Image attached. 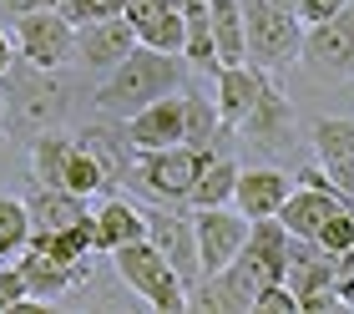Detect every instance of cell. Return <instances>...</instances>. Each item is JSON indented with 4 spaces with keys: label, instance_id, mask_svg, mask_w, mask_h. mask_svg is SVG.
Masks as SVG:
<instances>
[{
    "label": "cell",
    "instance_id": "6da1fadb",
    "mask_svg": "<svg viewBox=\"0 0 354 314\" xmlns=\"http://www.w3.org/2000/svg\"><path fill=\"white\" fill-rule=\"evenodd\" d=\"M6 91V132L10 137H41L71 117L76 107V76L66 66H36L15 56V66L0 76Z\"/></svg>",
    "mask_w": 354,
    "mask_h": 314
},
{
    "label": "cell",
    "instance_id": "7a4b0ae2",
    "mask_svg": "<svg viewBox=\"0 0 354 314\" xmlns=\"http://www.w3.org/2000/svg\"><path fill=\"white\" fill-rule=\"evenodd\" d=\"M187 56H172V51H152V46H137L127 61H117L111 71L91 87V107L106 112V117H132V112L152 107L157 96H172L183 91L187 81Z\"/></svg>",
    "mask_w": 354,
    "mask_h": 314
},
{
    "label": "cell",
    "instance_id": "3957f363",
    "mask_svg": "<svg viewBox=\"0 0 354 314\" xmlns=\"http://www.w3.org/2000/svg\"><path fill=\"white\" fill-rule=\"evenodd\" d=\"M111 263H117L122 284L132 289L137 299H147L152 309H162V314H183L187 309V279L162 259V249H157L152 238H137V243H127V249H117Z\"/></svg>",
    "mask_w": 354,
    "mask_h": 314
},
{
    "label": "cell",
    "instance_id": "277c9868",
    "mask_svg": "<svg viewBox=\"0 0 354 314\" xmlns=\"http://www.w3.org/2000/svg\"><path fill=\"white\" fill-rule=\"evenodd\" d=\"M207 157H213L207 147H187V142L162 147V152H142L127 188H137L147 203L187 208V193H192V183H198V173L207 168Z\"/></svg>",
    "mask_w": 354,
    "mask_h": 314
},
{
    "label": "cell",
    "instance_id": "5b68a950",
    "mask_svg": "<svg viewBox=\"0 0 354 314\" xmlns=\"http://www.w3.org/2000/svg\"><path fill=\"white\" fill-rule=\"evenodd\" d=\"M243 21H248V61H259L263 71L288 66L304 51L299 10H283V6H273V0H243Z\"/></svg>",
    "mask_w": 354,
    "mask_h": 314
},
{
    "label": "cell",
    "instance_id": "8992f818",
    "mask_svg": "<svg viewBox=\"0 0 354 314\" xmlns=\"http://www.w3.org/2000/svg\"><path fill=\"white\" fill-rule=\"evenodd\" d=\"M299 61L314 81H349L354 76V0L344 10H334L329 21L304 26Z\"/></svg>",
    "mask_w": 354,
    "mask_h": 314
},
{
    "label": "cell",
    "instance_id": "52a82bcc",
    "mask_svg": "<svg viewBox=\"0 0 354 314\" xmlns=\"http://www.w3.org/2000/svg\"><path fill=\"white\" fill-rule=\"evenodd\" d=\"M15 51L36 66H71L76 61V21H66V10L15 15Z\"/></svg>",
    "mask_w": 354,
    "mask_h": 314
},
{
    "label": "cell",
    "instance_id": "ba28073f",
    "mask_svg": "<svg viewBox=\"0 0 354 314\" xmlns=\"http://www.w3.org/2000/svg\"><path fill=\"white\" fill-rule=\"evenodd\" d=\"M76 142L86 147V152L102 162V173H106V193H117L132 183V168H137V147L132 137H127V117H106V112H96L91 107V122H82L71 132Z\"/></svg>",
    "mask_w": 354,
    "mask_h": 314
},
{
    "label": "cell",
    "instance_id": "9c48e42d",
    "mask_svg": "<svg viewBox=\"0 0 354 314\" xmlns=\"http://www.w3.org/2000/svg\"><path fill=\"white\" fill-rule=\"evenodd\" d=\"M192 228H198L203 274H218V269H228V263L243 254L253 218H243L233 203H223V208H192Z\"/></svg>",
    "mask_w": 354,
    "mask_h": 314
},
{
    "label": "cell",
    "instance_id": "30bf717a",
    "mask_svg": "<svg viewBox=\"0 0 354 314\" xmlns=\"http://www.w3.org/2000/svg\"><path fill=\"white\" fill-rule=\"evenodd\" d=\"M147 238L162 249V259L172 263L177 274L187 279H203V259H198V228H192V208H167V203H152L147 208Z\"/></svg>",
    "mask_w": 354,
    "mask_h": 314
},
{
    "label": "cell",
    "instance_id": "8fae6325",
    "mask_svg": "<svg viewBox=\"0 0 354 314\" xmlns=\"http://www.w3.org/2000/svg\"><path fill=\"white\" fill-rule=\"evenodd\" d=\"M137 26L127 15H106V21H86L76 26V61L91 66V71H111L117 61H127L137 51Z\"/></svg>",
    "mask_w": 354,
    "mask_h": 314
},
{
    "label": "cell",
    "instance_id": "7c38bea8",
    "mask_svg": "<svg viewBox=\"0 0 354 314\" xmlns=\"http://www.w3.org/2000/svg\"><path fill=\"white\" fill-rule=\"evenodd\" d=\"M314 162L334 177V193L354 208V117L314 122Z\"/></svg>",
    "mask_w": 354,
    "mask_h": 314
},
{
    "label": "cell",
    "instance_id": "4fadbf2b",
    "mask_svg": "<svg viewBox=\"0 0 354 314\" xmlns=\"http://www.w3.org/2000/svg\"><path fill=\"white\" fill-rule=\"evenodd\" d=\"M127 137H132L137 157L142 152H162V147H177V142H183V91L157 96L152 107L132 112V117H127Z\"/></svg>",
    "mask_w": 354,
    "mask_h": 314
},
{
    "label": "cell",
    "instance_id": "5bb4252c",
    "mask_svg": "<svg viewBox=\"0 0 354 314\" xmlns=\"http://www.w3.org/2000/svg\"><path fill=\"white\" fill-rule=\"evenodd\" d=\"M288 193H294V177L288 173H279V168H243L238 173V188H233V208L243 213V218H279Z\"/></svg>",
    "mask_w": 354,
    "mask_h": 314
},
{
    "label": "cell",
    "instance_id": "9a60e30c",
    "mask_svg": "<svg viewBox=\"0 0 354 314\" xmlns=\"http://www.w3.org/2000/svg\"><path fill=\"white\" fill-rule=\"evenodd\" d=\"M263 91H268V71H263L259 61L223 66V71H218V112H223V122L238 132V127H243V117L259 107Z\"/></svg>",
    "mask_w": 354,
    "mask_h": 314
},
{
    "label": "cell",
    "instance_id": "2e32d148",
    "mask_svg": "<svg viewBox=\"0 0 354 314\" xmlns=\"http://www.w3.org/2000/svg\"><path fill=\"white\" fill-rule=\"evenodd\" d=\"M91 218H96V249L102 254H117V249H127V243L147 238V208L127 203V198H117V193H102V203H96Z\"/></svg>",
    "mask_w": 354,
    "mask_h": 314
},
{
    "label": "cell",
    "instance_id": "e0dca14e",
    "mask_svg": "<svg viewBox=\"0 0 354 314\" xmlns=\"http://www.w3.org/2000/svg\"><path fill=\"white\" fill-rule=\"evenodd\" d=\"M344 208V198L339 193H329V188H304V183H294V193H288V203L279 208V218H283V228L294 238H319V228H324L334 213Z\"/></svg>",
    "mask_w": 354,
    "mask_h": 314
},
{
    "label": "cell",
    "instance_id": "ac0fdd59",
    "mask_svg": "<svg viewBox=\"0 0 354 314\" xmlns=\"http://www.w3.org/2000/svg\"><path fill=\"white\" fill-rule=\"evenodd\" d=\"M91 198L82 193H71V188H51V183H36L26 193V208H30V223H36V234H61V228H71V223H82L86 218V208Z\"/></svg>",
    "mask_w": 354,
    "mask_h": 314
},
{
    "label": "cell",
    "instance_id": "d6986e66",
    "mask_svg": "<svg viewBox=\"0 0 354 314\" xmlns=\"http://www.w3.org/2000/svg\"><path fill=\"white\" fill-rule=\"evenodd\" d=\"M15 263H21V274H26V289L36 294V299H46V304H56V299H66V294L82 284L76 279V269L71 263H61L56 254H46V249H36V243H26L21 254H15Z\"/></svg>",
    "mask_w": 354,
    "mask_h": 314
},
{
    "label": "cell",
    "instance_id": "ffe728a7",
    "mask_svg": "<svg viewBox=\"0 0 354 314\" xmlns=\"http://www.w3.org/2000/svg\"><path fill=\"white\" fill-rule=\"evenodd\" d=\"M238 132H243L248 142L268 147V152H279V147L294 137V107H288V96L268 81V91L259 96V107H253L248 117H243V127H238Z\"/></svg>",
    "mask_w": 354,
    "mask_h": 314
},
{
    "label": "cell",
    "instance_id": "44dd1931",
    "mask_svg": "<svg viewBox=\"0 0 354 314\" xmlns=\"http://www.w3.org/2000/svg\"><path fill=\"white\" fill-rule=\"evenodd\" d=\"M288 284L299 289V299H304V294H324V289H334V284H339L334 254L319 249L314 238H294V243H288Z\"/></svg>",
    "mask_w": 354,
    "mask_h": 314
},
{
    "label": "cell",
    "instance_id": "7402d4cb",
    "mask_svg": "<svg viewBox=\"0 0 354 314\" xmlns=\"http://www.w3.org/2000/svg\"><path fill=\"white\" fill-rule=\"evenodd\" d=\"M228 122H223L218 102H207L198 91H183V142L187 147H207V152H223V137H228Z\"/></svg>",
    "mask_w": 354,
    "mask_h": 314
},
{
    "label": "cell",
    "instance_id": "603a6c76",
    "mask_svg": "<svg viewBox=\"0 0 354 314\" xmlns=\"http://www.w3.org/2000/svg\"><path fill=\"white\" fill-rule=\"evenodd\" d=\"M213 10V46H218V61L223 66H238L248 61V21H243V0H207ZM218 66V71H223Z\"/></svg>",
    "mask_w": 354,
    "mask_h": 314
},
{
    "label": "cell",
    "instance_id": "cb8c5ba5",
    "mask_svg": "<svg viewBox=\"0 0 354 314\" xmlns=\"http://www.w3.org/2000/svg\"><path fill=\"white\" fill-rule=\"evenodd\" d=\"M71 152H76V137H71V132H61V127L30 137V177H36V183H51V188H66Z\"/></svg>",
    "mask_w": 354,
    "mask_h": 314
},
{
    "label": "cell",
    "instance_id": "d4e9b609",
    "mask_svg": "<svg viewBox=\"0 0 354 314\" xmlns=\"http://www.w3.org/2000/svg\"><path fill=\"white\" fill-rule=\"evenodd\" d=\"M183 21H187V41H183V56L192 71H213L218 76V46H213V10L207 0H187L183 6Z\"/></svg>",
    "mask_w": 354,
    "mask_h": 314
},
{
    "label": "cell",
    "instance_id": "484cf974",
    "mask_svg": "<svg viewBox=\"0 0 354 314\" xmlns=\"http://www.w3.org/2000/svg\"><path fill=\"white\" fill-rule=\"evenodd\" d=\"M238 173H243V168H238L228 152H213L207 168L198 173V183H192V193H187V208H223V203H233Z\"/></svg>",
    "mask_w": 354,
    "mask_h": 314
},
{
    "label": "cell",
    "instance_id": "4316f807",
    "mask_svg": "<svg viewBox=\"0 0 354 314\" xmlns=\"http://www.w3.org/2000/svg\"><path fill=\"white\" fill-rule=\"evenodd\" d=\"M288 243H294V234L283 228V218H253L243 249L259 259L273 279H288Z\"/></svg>",
    "mask_w": 354,
    "mask_h": 314
},
{
    "label": "cell",
    "instance_id": "83f0119b",
    "mask_svg": "<svg viewBox=\"0 0 354 314\" xmlns=\"http://www.w3.org/2000/svg\"><path fill=\"white\" fill-rule=\"evenodd\" d=\"M30 234H36V223H30L26 198L0 193V259H15V254L30 243Z\"/></svg>",
    "mask_w": 354,
    "mask_h": 314
},
{
    "label": "cell",
    "instance_id": "f1b7e54d",
    "mask_svg": "<svg viewBox=\"0 0 354 314\" xmlns=\"http://www.w3.org/2000/svg\"><path fill=\"white\" fill-rule=\"evenodd\" d=\"M66 188H71V193H82V198H102V193H106V173H102V162H96L82 142H76V152H71Z\"/></svg>",
    "mask_w": 354,
    "mask_h": 314
},
{
    "label": "cell",
    "instance_id": "f546056e",
    "mask_svg": "<svg viewBox=\"0 0 354 314\" xmlns=\"http://www.w3.org/2000/svg\"><path fill=\"white\" fill-rule=\"evenodd\" d=\"M26 299H36V294L26 289V274L15 259H0V314H15Z\"/></svg>",
    "mask_w": 354,
    "mask_h": 314
},
{
    "label": "cell",
    "instance_id": "4dcf8cb0",
    "mask_svg": "<svg viewBox=\"0 0 354 314\" xmlns=\"http://www.w3.org/2000/svg\"><path fill=\"white\" fill-rule=\"evenodd\" d=\"M319 249H329V254H344V249H354V208L344 203L339 213H334V218L324 223V228H319Z\"/></svg>",
    "mask_w": 354,
    "mask_h": 314
},
{
    "label": "cell",
    "instance_id": "1f68e13d",
    "mask_svg": "<svg viewBox=\"0 0 354 314\" xmlns=\"http://www.w3.org/2000/svg\"><path fill=\"white\" fill-rule=\"evenodd\" d=\"M253 309H259V314H294V309H299V289L288 284V279H273V284L259 289Z\"/></svg>",
    "mask_w": 354,
    "mask_h": 314
},
{
    "label": "cell",
    "instance_id": "d6a6232c",
    "mask_svg": "<svg viewBox=\"0 0 354 314\" xmlns=\"http://www.w3.org/2000/svg\"><path fill=\"white\" fill-rule=\"evenodd\" d=\"M66 21L86 26V21H106V15H127V0H66Z\"/></svg>",
    "mask_w": 354,
    "mask_h": 314
},
{
    "label": "cell",
    "instance_id": "836d02e7",
    "mask_svg": "<svg viewBox=\"0 0 354 314\" xmlns=\"http://www.w3.org/2000/svg\"><path fill=\"white\" fill-rule=\"evenodd\" d=\"M344 6H349V0H299L294 10H299L304 26H319V21H329L334 10H344Z\"/></svg>",
    "mask_w": 354,
    "mask_h": 314
},
{
    "label": "cell",
    "instance_id": "e575fe53",
    "mask_svg": "<svg viewBox=\"0 0 354 314\" xmlns=\"http://www.w3.org/2000/svg\"><path fill=\"white\" fill-rule=\"evenodd\" d=\"M61 6H66V0H6L0 10L6 15H26V10H61Z\"/></svg>",
    "mask_w": 354,
    "mask_h": 314
},
{
    "label": "cell",
    "instance_id": "d590c367",
    "mask_svg": "<svg viewBox=\"0 0 354 314\" xmlns=\"http://www.w3.org/2000/svg\"><path fill=\"white\" fill-rule=\"evenodd\" d=\"M15 56H21V51H15V41L6 36V30H0V76H6L10 66H15Z\"/></svg>",
    "mask_w": 354,
    "mask_h": 314
},
{
    "label": "cell",
    "instance_id": "8d00e7d4",
    "mask_svg": "<svg viewBox=\"0 0 354 314\" xmlns=\"http://www.w3.org/2000/svg\"><path fill=\"white\" fill-rule=\"evenodd\" d=\"M334 289H339V299H344V309H354V274H344V279H339V284H334Z\"/></svg>",
    "mask_w": 354,
    "mask_h": 314
},
{
    "label": "cell",
    "instance_id": "74e56055",
    "mask_svg": "<svg viewBox=\"0 0 354 314\" xmlns=\"http://www.w3.org/2000/svg\"><path fill=\"white\" fill-rule=\"evenodd\" d=\"M0 132H6V91H0Z\"/></svg>",
    "mask_w": 354,
    "mask_h": 314
},
{
    "label": "cell",
    "instance_id": "f35d334b",
    "mask_svg": "<svg viewBox=\"0 0 354 314\" xmlns=\"http://www.w3.org/2000/svg\"><path fill=\"white\" fill-rule=\"evenodd\" d=\"M273 6H283V10H294V6H299V0H273Z\"/></svg>",
    "mask_w": 354,
    "mask_h": 314
},
{
    "label": "cell",
    "instance_id": "ab89813d",
    "mask_svg": "<svg viewBox=\"0 0 354 314\" xmlns=\"http://www.w3.org/2000/svg\"><path fill=\"white\" fill-rule=\"evenodd\" d=\"M177 6H187V0H177Z\"/></svg>",
    "mask_w": 354,
    "mask_h": 314
},
{
    "label": "cell",
    "instance_id": "60d3db41",
    "mask_svg": "<svg viewBox=\"0 0 354 314\" xmlns=\"http://www.w3.org/2000/svg\"><path fill=\"white\" fill-rule=\"evenodd\" d=\"M0 6H6V0H0Z\"/></svg>",
    "mask_w": 354,
    "mask_h": 314
}]
</instances>
